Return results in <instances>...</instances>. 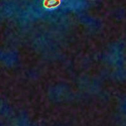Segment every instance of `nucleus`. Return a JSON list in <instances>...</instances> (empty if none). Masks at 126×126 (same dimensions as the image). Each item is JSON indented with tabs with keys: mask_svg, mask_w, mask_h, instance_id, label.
Instances as JSON below:
<instances>
[{
	"mask_svg": "<svg viewBox=\"0 0 126 126\" xmlns=\"http://www.w3.org/2000/svg\"><path fill=\"white\" fill-rule=\"evenodd\" d=\"M43 4L46 8H56L60 5L61 0H44Z\"/></svg>",
	"mask_w": 126,
	"mask_h": 126,
	"instance_id": "f257e3e1",
	"label": "nucleus"
}]
</instances>
